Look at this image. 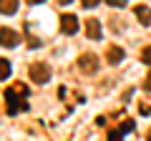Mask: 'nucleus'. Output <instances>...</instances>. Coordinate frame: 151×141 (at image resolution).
<instances>
[{"label":"nucleus","mask_w":151,"mask_h":141,"mask_svg":"<svg viewBox=\"0 0 151 141\" xmlns=\"http://www.w3.org/2000/svg\"><path fill=\"white\" fill-rule=\"evenodd\" d=\"M86 35L93 38V40H98V38H101V23H98V20H88L86 23Z\"/></svg>","instance_id":"nucleus-7"},{"label":"nucleus","mask_w":151,"mask_h":141,"mask_svg":"<svg viewBox=\"0 0 151 141\" xmlns=\"http://www.w3.org/2000/svg\"><path fill=\"white\" fill-rule=\"evenodd\" d=\"M124 58H126L124 48H119V45H108V50H106V60H108L111 65H119Z\"/></svg>","instance_id":"nucleus-5"},{"label":"nucleus","mask_w":151,"mask_h":141,"mask_svg":"<svg viewBox=\"0 0 151 141\" xmlns=\"http://www.w3.org/2000/svg\"><path fill=\"white\" fill-rule=\"evenodd\" d=\"M106 3H108L111 8H124L126 3H129V0H106Z\"/></svg>","instance_id":"nucleus-13"},{"label":"nucleus","mask_w":151,"mask_h":141,"mask_svg":"<svg viewBox=\"0 0 151 141\" xmlns=\"http://www.w3.org/2000/svg\"><path fill=\"white\" fill-rule=\"evenodd\" d=\"M78 68H81L83 73H96L98 70V58L93 53H83L81 58H78Z\"/></svg>","instance_id":"nucleus-3"},{"label":"nucleus","mask_w":151,"mask_h":141,"mask_svg":"<svg viewBox=\"0 0 151 141\" xmlns=\"http://www.w3.org/2000/svg\"><path fill=\"white\" fill-rule=\"evenodd\" d=\"M144 88H146V91H151V73L146 76V81H144Z\"/></svg>","instance_id":"nucleus-16"},{"label":"nucleus","mask_w":151,"mask_h":141,"mask_svg":"<svg viewBox=\"0 0 151 141\" xmlns=\"http://www.w3.org/2000/svg\"><path fill=\"white\" fill-rule=\"evenodd\" d=\"M10 76V60H0V78H3V81H5V78Z\"/></svg>","instance_id":"nucleus-10"},{"label":"nucleus","mask_w":151,"mask_h":141,"mask_svg":"<svg viewBox=\"0 0 151 141\" xmlns=\"http://www.w3.org/2000/svg\"><path fill=\"white\" fill-rule=\"evenodd\" d=\"M141 60H144L146 65H151V45H146V48L141 50Z\"/></svg>","instance_id":"nucleus-11"},{"label":"nucleus","mask_w":151,"mask_h":141,"mask_svg":"<svg viewBox=\"0 0 151 141\" xmlns=\"http://www.w3.org/2000/svg\"><path fill=\"white\" fill-rule=\"evenodd\" d=\"M124 134H129V131H134V121H124V126H119Z\"/></svg>","instance_id":"nucleus-14"},{"label":"nucleus","mask_w":151,"mask_h":141,"mask_svg":"<svg viewBox=\"0 0 151 141\" xmlns=\"http://www.w3.org/2000/svg\"><path fill=\"white\" fill-rule=\"evenodd\" d=\"M149 141H151V131H149Z\"/></svg>","instance_id":"nucleus-19"},{"label":"nucleus","mask_w":151,"mask_h":141,"mask_svg":"<svg viewBox=\"0 0 151 141\" xmlns=\"http://www.w3.org/2000/svg\"><path fill=\"white\" fill-rule=\"evenodd\" d=\"M60 33H65V35H73V33H78V18L76 15H60Z\"/></svg>","instance_id":"nucleus-4"},{"label":"nucleus","mask_w":151,"mask_h":141,"mask_svg":"<svg viewBox=\"0 0 151 141\" xmlns=\"http://www.w3.org/2000/svg\"><path fill=\"white\" fill-rule=\"evenodd\" d=\"M0 35H3V45H5V48H15V45L20 43V35H18L15 30H10V28H3Z\"/></svg>","instance_id":"nucleus-6"},{"label":"nucleus","mask_w":151,"mask_h":141,"mask_svg":"<svg viewBox=\"0 0 151 141\" xmlns=\"http://www.w3.org/2000/svg\"><path fill=\"white\" fill-rule=\"evenodd\" d=\"M40 3H45V0H28V5H40Z\"/></svg>","instance_id":"nucleus-17"},{"label":"nucleus","mask_w":151,"mask_h":141,"mask_svg":"<svg viewBox=\"0 0 151 141\" xmlns=\"http://www.w3.org/2000/svg\"><path fill=\"white\" fill-rule=\"evenodd\" d=\"M136 18L141 20V25H149L151 23V8L149 5H136Z\"/></svg>","instance_id":"nucleus-8"},{"label":"nucleus","mask_w":151,"mask_h":141,"mask_svg":"<svg viewBox=\"0 0 151 141\" xmlns=\"http://www.w3.org/2000/svg\"><path fill=\"white\" fill-rule=\"evenodd\" d=\"M0 10H3V15H15L18 13V0H3Z\"/></svg>","instance_id":"nucleus-9"},{"label":"nucleus","mask_w":151,"mask_h":141,"mask_svg":"<svg viewBox=\"0 0 151 141\" xmlns=\"http://www.w3.org/2000/svg\"><path fill=\"white\" fill-rule=\"evenodd\" d=\"M73 0H58V5H70Z\"/></svg>","instance_id":"nucleus-18"},{"label":"nucleus","mask_w":151,"mask_h":141,"mask_svg":"<svg viewBox=\"0 0 151 141\" xmlns=\"http://www.w3.org/2000/svg\"><path fill=\"white\" fill-rule=\"evenodd\" d=\"M30 81L33 83H48L50 81V68L45 63H30Z\"/></svg>","instance_id":"nucleus-2"},{"label":"nucleus","mask_w":151,"mask_h":141,"mask_svg":"<svg viewBox=\"0 0 151 141\" xmlns=\"http://www.w3.org/2000/svg\"><path fill=\"white\" fill-rule=\"evenodd\" d=\"M121 136H124V131H121V129H113L111 134H108V141H121Z\"/></svg>","instance_id":"nucleus-12"},{"label":"nucleus","mask_w":151,"mask_h":141,"mask_svg":"<svg viewBox=\"0 0 151 141\" xmlns=\"http://www.w3.org/2000/svg\"><path fill=\"white\" fill-rule=\"evenodd\" d=\"M5 103H8V106H5V111H8L10 116H15L18 111H28V109H30V106L25 103V98H23V93L18 91L15 86L5 91Z\"/></svg>","instance_id":"nucleus-1"},{"label":"nucleus","mask_w":151,"mask_h":141,"mask_svg":"<svg viewBox=\"0 0 151 141\" xmlns=\"http://www.w3.org/2000/svg\"><path fill=\"white\" fill-rule=\"evenodd\" d=\"M98 3H101V0H81V5H83V8H96Z\"/></svg>","instance_id":"nucleus-15"}]
</instances>
